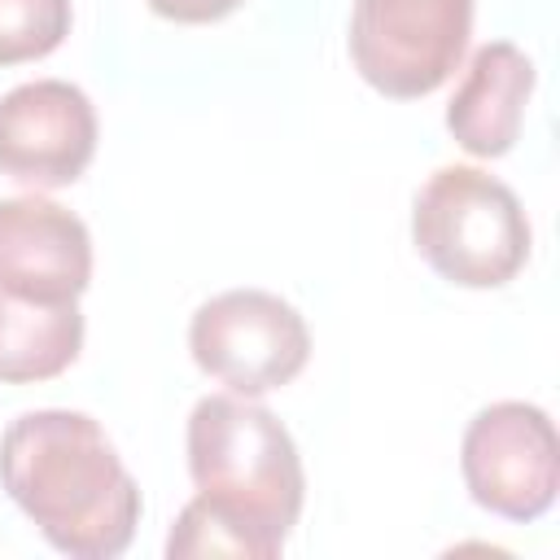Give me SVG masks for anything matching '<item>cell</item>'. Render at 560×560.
I'll list each match as a JSON object with an SVG mask.
<instances>
[{
  "instance_id": "obj_1",
  "label": "cell",
  "mask_w": 560,
  "mask_h": 560,
  "mask_svg": "<svg viewBox=\"0 0 560 560\" xmlns=\"http://www.w3.org/2000/svg\"><path fill=\"white\" fill-rule=\"evenodd\" d=\"M184 446L197 494L179 508L166 556H280L306 499V472L293 433L254 398L206 394L188 416Z\"/></svg>"
},
{
  "instance_id": "obj_2",
  "label": "cell",
  "mask_w": 560,
  "mask_h": 560,
  "mask_svg": "<svg viewBox=\"0 0 560 560\" xmlns=\"http://www.w3.org/2000/svg\"><path fill=\"white\" fill-rule=\"evenodd\" d=\"M0 486L70 560H114L140 525V486L88 411L44 407L0 433Z\"/></svg>"
},
{
  "instance_id": "obj_3",
  "label": "cell",
  "mask_w": 560,
  "mask_h": 560,
  "mask_svg": "<svg viewBox=\"0 0 560 560\" xmlns=\"http://www.w3.org/2000/svg\"><path fill=\"white\" fill-rule=\"evenodd\" d=\"M416 254L459 289H503L529 262L521 197L481 166H438L411 201Z\"/></svg>"
},
{
  "instance_id": "obj_4",
  "label": "cell",
  "mask_w": 560,
  "mask_h": 560,
  "mask_svg": "<svg viewBox=\"0 0 560 560\" xmlns=\"http://www.w3.org/2000/svg\"><path fill=\"white\" fill-rule=\"evenodd\" d=\"M477 0H354L350 61L389 101L433 96L464 61Z\"/></svg>"
},
{
  "instance_id": "obj_5",
  "label": "cell",
  "mask_w": 560,
  "mask_h": 560,
  "mask_svg": "<svg viewBox=\"0 0 560 560\" xmlns=\"http://www.w3.org/2000/svg\"><path fill=\"white\" fill-rule=\"evenodd\" d=\"M192 363L228 385V394L258 398L289 385L311 359V328L293 302L267 289H228L192 311Z\"/></svg>"
},
{
  "instance_id": "obj_6",
  "label": "cell",
  "mask_w": 560,
  "mask_h": 560,
  "mask_svg": "<svg viewBox=\"0 0 560 560\" xmlns=\"http://www.w3.org/2000/svg\"><path fill=\"white\" fill-rule=\"evenodd\" d=\"M459 472L477 508L529 525L560 490V438L542 407L508 398L481 407L459 442Z\"/></svg>"
},
{
  "instance_id": "obj_7",
  "label": "cell",
  "mask_w": 560,
  "mask_h": 560,
  "mask_svg": "<svg viewBox=\"0 0 560 560\" xmlns=\"http://www.w3.org/2000/svg\"><path fill=\"white\" fill-rule=\"evenodd\" d=\"M96 105L66 79L18 83L0 96V175L26 188H66L96 158Z\"/></svg>"
},
{
  "instance_id": "obj_8",
  "label": "cell",
  "mask_w": 560,
  "mask_h": 560,
  "mask_svg": "<svg viewBox=\"0 0 560 560\" xmlns=\"http://www.w3.org/2000/svg\"><path fill=\"white\" fill-rule=\"evenodd\" d=\"M92 284L88 223L52 197L0 201V293L26 302H79Z\"/></svg>"
},
{
  "instance_id": "obj_9",
  "label": "cell",
  "mask_w": 560,
  "mask_h": 560,
  "mask_svg": "<svg viewBox=\"0 0 560 560\" xmlns=\"http://www.w3.org/2000/svg\"><path fill=\"white\" fill-rule=\"evenodd\" d=\"M534 61L512 39H490L468 57V70L446 105V131L472 158H503L525 122Z\"/></svg>"
},
{
  "instance_id": "obj_10",
  "label": "cell",
  "mask_w": 560,
  "mask_h": 560,
  "mask_svg": "<svg viewBox=\"0 0 560 560\" xmlns=\"http://www.w3.org/2000/svg\"><path fill=\"white\" fill-rule=\"evenodd\" d=\"M83 350L79 302H26L0 293V381L35 385L61 376Z\"/></svg>"
},
{
  "instance_id": "obj_11",
  "label": "cell",
  "mask_w": 560,
  "mask_h": 560,
  "mask_svg": "<svg viewBox=\"0 0 560 560\" xmlns=\"http://www.w3.org/2000/svg\"><path fill=\"white\" fill-rule=\"evenodd\" d=\"M70 0H0V66L39 61L70 35Z\"/></svg>"
},
{
  "instance_id": "obj_12",
  "label": "cell",
  "mask_w": 560,
  "mask_h": 560,
  "mask_svg": "<svg viewBox=\"0 0 560 560\" xmlns=\"http://www.w3.org/2000/svg\"><path fill=\"white\" fill-rule=\"evenodd\" d=\"M158 18L179 22V26H206V22H223L228 13H236L245 0H144Z\"/></svg>"
}]
</instances>
